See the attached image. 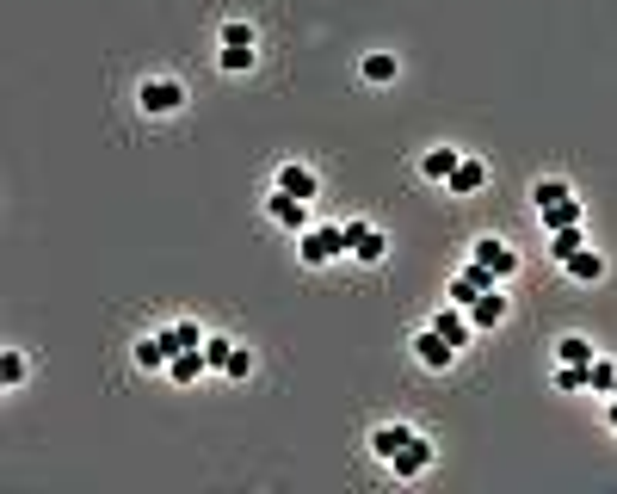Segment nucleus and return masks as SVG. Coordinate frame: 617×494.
I'll list each match as a JSON object with an SVG mask.
<instances>
[{
	"instance_id": "aec40b11",
	"label": "nucleus",
	"mask_w": 617,
	"mask_h": 494,
	"mask_svg": "<svg viewBox=\"0 0 617 494\" xmlns=\"http://www.w3.org/2000/svg\"><path fill=\"white\" fill-rule=\"evenodd\" d=\"M216 44H223V50H260V31H253L247 19H223V31H216Z\"/></svg>"
},
{
	"instance_id": "ddd939ff",
	"label": "nucleus",
	"mask_w": 617,
	"mask_h": 494,
	"mask_svg": "<svg viewBox=\"0 0 617 494\" xmlns=\"http://www.w3.org/2000/svg\"><path fill=\"white\" fill-rule=\"evenodd\" d=\"M432 328H439L457 352L469 346V334H476V328H469V309H457V303H445V309H432Z\"/></svg>"
},
{
	"instance_id": "a878e982",
	"label": "nucleus",
	"mask_w": 617,
	"mask_h": 494,
	"mask_svg": "<svg viewBox=\"0 0 617 494\" xmlns=\"http://www.w3.org/2000/svg\"><path fill=\"white\" fill-rule=\"evenodd\" d=\"M216 68H223V75H253V68H260V50H216Z\"/></svg>"
},
{
	"instance_id": "393cba45",
	"label": "nucleus",
	"mask_w": 617,
	"mask_h": 494,
	"mask_svg": "<svg viewBox=\"0 0 617 494\" xmlns=\"http://www.w3.org/2000/svg\"><path fill=\"white\" fill-rule=\"evenodd\" d=\"M253 365H260V359H253V346H241V340H235V346H229V359H223V377H229V383H247V377H253Z\"/></svg>"
},
{
	"instance_id": "f03ea898",
	"label": "nucleus",
	"mask_w": 617,
	"mask_h": 494,
	"mask_svg": "<svg viewBox=\"0 0 617 494\" xmlns=\"http://www.w3.org/2000/svg\"><path fill=\"white\" fill-rule=\"evenodd\" d=\"M136 105H142V118H179L186 112V87H179L173 75H149L136 87Z\"/></svg>"
},
{
	"instance_id": "2eb2a0df",
	"label": "nucleus",
	"mask_w": 617,
	"mask_h": 494,
	"mask_svg": "<svg viewBox=\"0 0 617 494\" xmlns=\"http://www.w3.org/2000/svg\"><path fill=\"white\" fill-rule=\"evenodd\" d=\"M562 272L574 278V285H599V278H605V254H599V247H580V254L562 260Z\"/></svg>"
},
{
	"instance_id": "4be33fe9",
	"label": "nucleus",
	"mask_w": 617,
	"mask_h": 494,
	"mask_svg": "<svg viewBox=\"0 0 617 494\" xmlns=\"http://www.w3.org/2000/svg\"><path fill=\"white\" fill-rule=\"evenodd\" d=\"M593 359H599L593 340H580V334H562V340H556V365H593Z\"/></svg>"
},
{
	"instance_id": "9b49d317",
	"label": "nucleus",
	"mask_w": 617,
	"mask_h": 494,
	"mask_svg": "<svg viewBox=\"0 0 617 494\" xmlns=\"http://www.w3.org/2000/svg\"><path fill=\"white\" fill-rule=\"evenodd\" d=\"M506 309H513V303H506V297H500V285H494V291H482L476 303H469V328H476V334H488V328H500V322H506Z\"/></svg>"
},
{
	"instance_id": "7c9ffc66",
	"label": "nucleus",
	"mask_w": 617,
	"mask_h": 494,
	"mask_svg": "<svg viewBox=\"0 0 617 494\" xmlns=\"http://www.w3.org/2000/svg\"><path fill=\"white\" fill-rule=\"evenodd\" d=\"M605 427H611V433H617V396H611V402H605Z\"/></svg>"
},
{
	"instance_id": "9d476101",
	"label": "nucleus",
	"mask_w": 617,
	"mask_h": 494,
	"mask_svg": "<svg viewBox=\"0 0 617 494\" xmlns=\"http://www.w3.org/2000/svg\"><path fill=\"white\" fill-rule=\"evenodd\" d=\"M482 186H488V161H482V155H463V161L451 167V180H445V192H457V198L482 192Z\"/></svg>"
},
{
	"instance_id": "cd10ccee",
	"label": "nucleus",
	"mask_w": 617,
	"mask_h": 494,
	"mask_svg": "<svg viewBox=\"0 0 617 494\" xmlns=\"http://www.w3.org/2000/svg\"><path fill=\"white\" fill-rule=\"evenodd\" d=\"M562 198H574L568 180H537V186H531V204H537V210H550V204H562Z\"/></svg>"
},
{
	"instance_id": "6e6552de",
	"label": "nucleus",
	"mask_w": 617,
	"mask_h": 494,
	"mask_svg": "<svg viewBox=\"0 0 617 494\" xmlns=\"http://www.w3.org/2000/svg\"><path fill=\"white\" fill-rule=\"evenodd\" d=\"M272 186L290 192V198H309V204H315V198H321V173H315L309 161H284V167L272 173Z\"/></svg>"
},
{
	"instance_id": "c85d7f7f",
	"label": "nucleus",
	"mask_w": 617,
	"mask_h": 494,
	"mask_svg": "<svg viewBox=\"0 0 617 494\" xmlns=\"http://www.w3.org/2000/svg\"><path fill=\"white\" fill-rule=\"evenodd\" d=\"M556 390H562V396L587 390V365H556Z\"/></svg>"
},
{
	"instance_id": "f8f14e48",
	"label": "nucleus",
	"mask_w": 617,
	"mask_h": 494,
	"mask_svg": "<svg viewBox=\"0 0 617 494\" xmlns=\"http://www.w3.org/2000/svg\"><path fill=\"white\" fill-rule=\"evenodd\" d=\"M167 359H173L167 334H142V340L130 346V365H136V371H167Z\"/></svg>"
},
{
	"instance_id": "1a4fd4ad",
	"label": "nucleus",
	"mask_w": 617,
	"mask_h": 494,
	"mask_svg": "<svg viewBox=\"0 0 617 494\" xmlns=\"http://www.w3.org/2000/svg\"><path fill=\"white\" fill-rule=\"evenodd\" d=\"M414 359H420L426 371H451V365H457V346H451V340H445L439 328L426 322V328L414 334Z\"/></svg>"
},
{
	"instance_id": "bb28decb",
	"label": "nucleus",
	"mask_w": 617,
	"mask_h": 494,
	"mask_svg": "<svg viewBox=\"0 0 617 494\" xmlns=\"http://www.w3.org/2000/svg\"><path fill=\"white\" fill-rule=\"evenodd\" d=\"M580 247H587V229H580V223H574V229H556V235H550V254H556V266H562L568 254H580Z\"/></svg>"
},
{
	"instance_id": "423d86ee",
	"label": "nucleus",
	"mask_w": 617,
	"mask_h": 494,
	"mask_svg": "<svg viewBox=\"0 0 617 494\" xmlns=\"http://www.w3.org/2000/svg\"><path fill=\"white\" fill-rule=\"evenodd\" d=\"M266 217H272L278 229H290V235H303V229L315 223V204H309V198H290V192L272 186V192H266Z\"/></svg>"
},
{
	"instance_id": "2f4dec72",
	"label": "nucleus",
	"mask_w": 617,
	"mask_h": 494,
	"mask_svg": "<svg viewBox=\"0 0 617 494\" xmlns=\"http://www.w3.org/2000/svg\"><path fill=\"white\" fill-rule=\"evenodd\" d=\"M611 396H617V390H611Z\"/></svg>"
},
{
	"instance_id": "39448f33",
	"label": "nucleus",
	"mask_w": 617,
	"mask_h": 494,
	"mask_svg": "<svg viewBox=\"0 0 617 494\" xmlns=\"http://www.w3.org/2000/svg\"><path fill=\"white\" fill-rule=\"evenodd\" d=\"M432 457H439V445H432L426 433H414V439H408L402 451L389 457V476H395V482H420V476L432 470Z\"/></svg>"
},
{
	"instance_id": "c756f323",
	"label": "nucleus",
	"mask_w": 617,
	"mask_h": 494,
	"mask_svg": "<svg viewBox=\"0 0 617 494\" xmlns=\"http://www.w3.org/2000/svg\"><path fill=\"white\" fill-rule=\"evenodd\" d=\"M229 346H235V340H223V334H210V340H204V359H210V371H216V377H223V359H229Z\"/></svg>"
},
{
	"instance_id": "412c9836",
	"label": "nucleus",
	"mask_w": 617,
	"mask_h": 494,
	"mask_svg": "<svg viewBox=\"0 0 617 494\" xmlns=\"http://www.w3.org/2000/svg\"><path fill=\"white\" fill-rule=\"evenodd\" d=\"M580 217H587V210H580V198H562V204H550V210H537V223L550 229V235H556V229H574Z\"/></svg>"
},
{
	"instance_id": "b1692460",
	"label": "nucleus",
	"mask_w": 617,
	"mask_h": 494,
	"mask_svg": "<svg viewBox=\"0 0 617 494\" xmlns=\"http://www.w3.org/2000/svg\"><path fill=\"white\" fill-rule=\"evenodd\" d=\"M587 390H593V396H611V390H617V359H605V352H599V359L587 365Z\"/></svg>"
},
{
	"instance_id": "f3484780",
	"label": "nucleus",
	"mask_w": 617,
	"mask_h": 494,
	"mask_svg": "<svg viewBox=\"0 0 617 494\" xmlns=\"http://www.w3.org/2000/svg\"><path fill=\"white\" fill-rule=\"evenodd\" d=\"M457 161H463V149H426V155H420V180H432V186H445Z\"/></svg>"
},
{
	"instance_id": "dca6fc26",
	"label": "nucleus",
	"mask_w": 617,
	"mask_h": 494,
	"mask_svg": "<svg viewBox=\"0 0 617 494\" xmlns=\"http://www.w3.org/2000/svg\"><path fill=\"white\" fill-rule=\"evenodd\" d=\"M358 75H365L371 87H389L395 75H402V62H395V50H365V62H358Z\"/></svg>"
},
{
	"instance_id": "5701e85b",
	"label": "nucleus",
	"mask_w": 617,
	"mask_h": 494,
	"mask_svg": "<svg viewBox=\"0 0 617 494\" xmlns=\"http://www.w3.org/2000/svg\"><path fill=\"white\" fill-rule=\"evenodd\" d=\"M25 377H31V359H25L19 346H7V352H0V390H19Z\"/></svg>"
},
{
	"instance_id": "a211bd4d",
	"label": "nucleus",
	"mask_w": 617,
	"mask_h": 494,
	"mask_svg": "<svg viewBox=\"0 0 617 494\" xmlns=\"http://www.w3.org/2000/svg\"><path fill=\"white\" fill-rule=\"evenodd\" d=\"M204 371H210L204 346H192V352H173V359H167V377H173V383H198Z\"/></svg>"
},
{
	"instance_id": "7ed1b4c3",
	"label": "nucleus",
	"mask_w": 617,
	"mask_h": 494,
	"mask_svg": "<svg viewBox=\"0 0 617 494\" xmlns=\"http://www.w3.org/2000/svg\"><path fill=\"white\" fill-rule=\"evenodd\" d=\"M346 260L383 266V260H389V235H383L377 223H365V217H352V223H346Z\"/></svg>"
},
{
	"instance_id": "20e7f679",
	"label": "nucleus",
	"mask_w": 617,
	"mask_h": 494,
	"mask_svg": "<svg viewBox=\"0 0 617 494\" xmlns=\"http://www.w3.org/2000/svg\"><path fill=\"white\" fill-rule=\"evenodd\" d=\"M469 260H482L500 285H506V278H519V247L500 241V235H476V241H469Z\"/></svg>"
},
{
	"instance_id": "4468645a",
	"label": "nucleus",
	"mask_w": 617,
	"mask_h": 494,
	"mask_svg": "<svg viewBox=\"0 0 617 494\" xmlns=\"http://www.w3.org/2000/svg\"><path fill=\"white\" fill-rule=\"evenodd\" d=\"M408 439H414V427H408V420H383V427H371V457H383V464H389V457L402 451Z\"/></svg>"
},
{
	"instance_id": "0eeeda50",
	"label": "nucleus",
	"mask_w": 617,
	"mask_h": 494,
	"mask_svg": "<svg viewBox=\"0 0 617 494\" xmlns=\"http://www.w3.org/2000/svg\"><path fill=\"white\" fill-rule=\"evenodd\" d=\"M494 285H500V278H494V272H488L482 260H469V266H463V272L451 278V285H445V303H457V309H469V303H476L482 291H494Z\"/></svg>"
},
{
	"instance_id": "f257e3e1",
	"label": "nucleus",
	"mask_w": 617,
	"mask_h": 494,
	"mask_svg": "<svg viewBox=\"0 0 617 494\" xmlns=\"http://www.w3.org/2000/svg\"><path fill=\"white\" fill-rule=\"evenodd\" d=\"M297 260H303L309 272L346 260V223H309V229L297 235Z\"/></svg>"
},
{
	"instance_id": "6ab92c4d",
	"label": "nucleus",
	"mask_w": 617,
	"mask_h": 494,
	"mask_svg": "<svg viewBox=\"0 0 617 494\" xmlns=\"http://www.w3.org/2000/svg\"><path fill=\"white\" fill-rule=\"evenodd\" d=\"M161 334H167V346H173V352H192V346H204V340H210V334H204V322H192V315H179V322H167Z\"/></svg>"
}]
</instances>
